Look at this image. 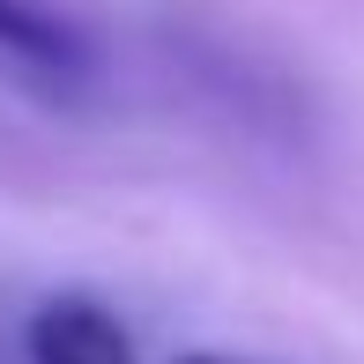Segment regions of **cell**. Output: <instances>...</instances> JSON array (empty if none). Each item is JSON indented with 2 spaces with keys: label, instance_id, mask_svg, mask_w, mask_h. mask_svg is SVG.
<instances>
[{
  "label": "cell",
  "instance_id": "2",
  "mask_svg": "<svg viewBox=\"0 0 364 364\" xmlns=\"http://www.w3.org/2000/svg\"><path fill=\"white\" fill-rule=\"evenodd\" d=\"M178 364H230V357H216V350H193V357H178Z\"/></svg>",
  "mask_w": 364,
  "mask_h": 364
},
{
  "label": "cell",
  "instance_id": "1",
  "mask_svg": "<svg viewBox=\"0 0 364 364\" xmlns=\"http://www.w3.org/2000/svg\"><path fill=\"white\" fill-rule=\"evenodd\" d=\"M30 364H134V335L97 297H45L30 312Z\"/></svg>",
  "mask_w": 364,
  "mask_h": 364
}]
</instances>
